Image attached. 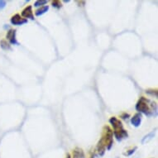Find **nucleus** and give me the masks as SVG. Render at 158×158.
Here are the masks:
<instances>
[{
    "label": "nucleus",
    "mask_w": 158,
    "mask_h": 158,
    "mask_svg": "<svg viewBox=\"0 0 158 158\" xmlns=\"http://www.w3.org/2000/svg\"><path fill=\"white\" fill-rule=\"evenodd\" d=\"M16 34H17V31L15 29H9L8 31L7 35H6V38L8 39L9 44L19 45L17 37H16Z\"/></svg>",
    "instance_id": "5"
},
{
    "label": "nucleus",
    "mask_w": 158,
    "mask_h": 158,
    "mask_svg": "<svg viewBox=\"0 0 158 158\" xmlns=\"http://www.w3.org/2000/svg\"><path fill=\"white\" fill-rule=\"evenodd\" d=\"M10 23L14 26H21L27 23V20L23 18L20 14L13 15L10 19Z\"/></svg>",
    "instance_id": "4"
},
{
    "label": "nucleus",
    "mask_w": 158,
    "mask_h": 158,
    "mask_svg": "<svg viewBox=\"0 0 158 158\" xmlns=\"http://www.w3.org/2000/svg\"><path fill=\"white\" fill-rule=\"evenodd\" d=\"M114 143V133L113 131L109 126H104L103 128V134L98 141L97 147H96V151L98 152V156H103L106 150H110Z\"/></svg>",
    "instance_id": "1"
},
{
    "label": "nucleus",
    "mask_w": 158,
    "mask_h": 158,
    "mask_svg": "<svg viewBox=\"0 0 158 158\" xmlns=\"http://www.w3.org/2000/svg\"><path fill=\"white\" fill-rule=\"evenodd\" d=\"M142 119H143L142 114L137 113L131 118V124L136 127H140L141 123H142Z\"/></svg>",
    "instance_id": "7"
},
{
    "label": "nucleus",
    "mask_w": 158,
    "mask_h": 158,
    "mask_svg": "<svg viewBox=\"0 0 158 158\" xmlns=\"http://www.w3.org/2000/svg\"><path fill=\"white\" fill-rule=\"evenodd\" d=\"M48 10H49V6H42V7H41V8H38V9H36V10L35 11V15H36V17H40V16H42L43 14H45Z\"/></svg>",
    "instance_id": "10"
},
{
    "label": "nucleus",
    "mask_w": 158,
    "mask_h": 158,
    "mask_svg": "<svg viewBox=\"0 0 158 158\" xmlns=\"http://www.w3.org/2000/svg\"><path fill=\"white\" fill-rule=\"evenodd\" d=\"M0 46H1V48L4 51H10L12 48H11V45L9 44V42H8L5 40H2L1 42H0Z\"/></svg>",
    "instance_id": "11"
},
{
    "label": "nucleus",
    "mask_w": 158,
    "mask_h": 158,
    "mask_svg": "<svg viewBox=\"0 0 158 158\" xmlns=\"http://www.w3.org/2000/svg\"><path fill=\"white\" fill-rule=\"evenodd\" d=\"M155 131H152V132H151L150 133H148V134L145 135L144 137H143V139H142V144H147V143H148V142H150L151 140H152L153 137H154V136H155Z\"/></svg>",
    "instance_id": "9"
},
{
    "label": "nucleus",
    "mask_w": 158,
    "mask_h": 158,
    "mask_svg": "<svg viewBox=\"0 0 158 158\" xmlns=\"http://www.w3.org/2000/svg\"><path fill=\"white\" fill-rule=\"evenodd\" d=\"M52 5L55 8H57V9H59V8H61V3H60V1H58V0H55V1H52Z\"/></svg>",
    "instance_id": "13"
},
{
    "label": "nucleus",
    "mask_w": 158,
    "mask_h": 158,
    "mask_svg": "<svg viewBox=\"0 0 158 158\" xmlns=\"http://www.w3.org/2000/svg\"><path fill=\"white\" fill-rule=\"evenodd\" d=\"M65 158H71V156H70V154H67V156H66V157Z\"/></svg>",
    "instance_id": "18"
},
{
    "label": "nucleus",
    "mask_w": 158,
    "mask_h": 158,
    "mask_svg": "<svg viewBox=\"0 0 158 158\" xmlns=\"http://www.w3.org/2000/svg\"><path fill=\"white\" fill-rule=\"evenodd\" d=\"M128 117H129V115H128L127 114H122L121 118H123V119H126V118H127Z\"/></svg>",
    "instance_id": "17"
},
{
    "label": "nucleus",
    "mask_w": 158,
    "mask_h": 158,
    "mask_svg": "<svg viewBox=\"0 0 158 158\" xmlns=\"http://www.w3.org/2000/svg\"><path fill=\"white\" fill-rule=\"evenodd\" d=\"M64 2H65V3H69V2H70V0H65Z\"/></svg>",
    "instance_id": "19"
},
{
    "label": "nucleus",
    "mask_w": 158,
    "mask_h": 158,
    "mask_svg": "<svg viewBox=\"0 0 158 158\" xmlns=\"http://www.w3.org/2000/svg\"><path fill=\"white\" fill-rule=\"evenodd\" d=\"M22 17L25 19L27 20V18L31 19V20H34V15L33 11H32V7L31 6H27L24 8L23 12H22Z\"/></svg>",
    "instance_id": "6"
},
{
    "label": "nucleus",
    "mask_w": 158,
    "mask_h": 158,
    "mask_svg": "<svg viewBox=\"0 0 158 158\" xmlns=\"http://www.w3.org/2000/svg\"><path fill=\"white\" fill-rule=\"evenodd\" d=\"M109 123L114 127L113 133L118 142H121L128 137L127 132L123 128L122 122L118 118H117L116 117H111L109 118Z\"/></svg>",
    "instance_id": "3"
},
{
    "label": "nucleus",
    "mask_w": 158,
    "mask_h": 158,
    "mask_svg": "<svg viewBox=\"0 0 158 158\" xmlns=\"http://www.w3.org/2000/svg\"><path fill=\"white\" fill-rule=\"evenodd\" d=\"M6 4H7L6 1H4V0H0V10H2V9L5 8Z\"/></svg>",
    "instance_id": "16"
},
{
    "label": "nucleus",
    "mask_w": 158,
    "mask_h": 158,
    "mask_svg": "<svg viewBox=\"0 0 158 158\" xmlns=\"http://www.w3.org/2000/svg\"><path fill=\"white\" fill-rule=\"evenodd\" d=\"M47 3V0H38V1H36L34 3V7L36 8H38V7H41L42 5H46Z\"/></svg>",
    "instance_id": "12"
},
{
    "label": "nucleus",
    "mask_w": 158,
    "mask_h": 158,
    "mask_svg": "<svg viewBox=\"0 0 158 158\" xmlns=\"http://www.w3.org/2000/svg\"><path fill=\"white\" fill-rule=\"evenodd\" d=\"M136 110L139 112V114H143L148 117H152L156 115L157 106L154 102L151 101L150 99L141 97L136 104Z\"/></svg>",
    "instance_id": "2"
},
{
    "label": "nucleus",
    "mask_w": 158,
    "mask_h": 158,
    "mask_svg": "<svg viewBox=\"0 0 158 158\" xmlns=\"http://www.w3.org/2000/svg\"><path fill=\"white\" fill-rule=\"evenodd\" d=\"M146 93L157 98V89H148V90H146Z\"/></svg>",
    "instance_id": "14"
},
{
    "label": "nucleus",
    "mask_w": 158,
    "mask_h": 158,
    "mask_svg": "<svg viewBox=\"0 0 158 158\" xmlns=\"http://www.w3.org/2000/svg\"><path fill=\"white\" fill-rule=\"evenodd\" d=\"M72 158H85L84 151L80 148H75L72 152Z\"/></svg>",
    "instance_id": "8"
},
{
    "label": "nucleus",
    "mask_w": 158,
    "mask_h": 158,
    "mask_svg": "<svg viewBox=\"0 0 158 158\" xmlns=\"http://www.w3.org/2000/svg\"><path fill=\"white\" fill-rule=\"evenodd\" d=\"M137 147H134V148H132V149H130V150L127 151V152H125L124 155L127 156H129L132 155V154H133V153L135 152V151L137 150Z\"/></svg>",
    "instance_id": "15"
}]
</instances>
